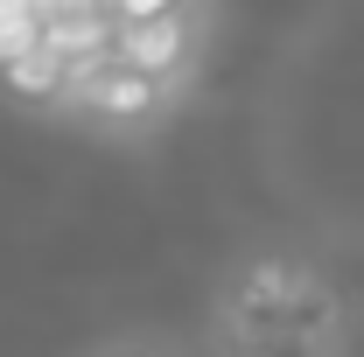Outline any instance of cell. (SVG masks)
I'll return each instance as SVG.
<instances>
[{
  "instance_id": "2",
  "label": "cell",
  "mask_w": 364,
  "mask_h": 357,
  "mask_svg": "<svg viewBox=\"0 0 364 357\" xmlns=\"http://www.w3.org/2000/svg\"><path fill=\"white\" fill-rule=\"evenodd\" d=\"M112 56L127 63V70H140V78H161L168 63L182 56V21L176 14H154V21H134L119 43H112Z\"/></svg>"
},
{
  "instance_id": "4",
  "label": "cell",
  "mask_w": 364,
  "mask_h": 357,
  "mask_svg": "<svg viewBox=\"0 0 364 357\" xmlns=\"http://www.w3.org/2000/svg\"><path fill=\"white\" fill-rule=\"evenodd\" d=\"M7 78H14V91H28V98H43V91H56V85H70V63L56 56V49H28L21 63H7Z\"/></svg>"
},
{
  "instance_id": "5",
  "label": "cell",
  "mask_w": 364,
  "mask_h": 357,
  "mask_svg": "<svg viewBox=\"0 0 364 357\" xmlns=\"http://www.w3.org/2000/svg\"><path fill=\"white\" fill-rule=\"evenodd\" d=\"M112 7H119L127 21H154V14H168L176 0H112Z\"/></svg>"
},
{
  "instance_id": "3",
  "label": "cell",
  "mask_w": 364,
  "mask_h": 357,
  "mask_svg": "<svg viewBox=\"0 0 364 357\" xmlns=\"http://www.w3.org/2000/svg\"><path fill=\"white\" fill-rule=\"evenodd\" d=\"M28 49H43V21L28 0H0V63H21Z\"/></svg>"
},
{
  "instance_id": "1",
  "label": "cell",
  "mask_w": 364,
  "mask_h": 357,
  "mask_svg": "<svg viewBox=\"0 0 364 357\" xmlns=\"http://www.w3.org/2000/svg\"><path fill=\"white\" fill-rule=\"evenodd\" d=\"M70 85L85 91L98 112H147V105H154V78L127 70L119 56H112V63H91V70H77Z\"/></svg>"
}]
</instances>
